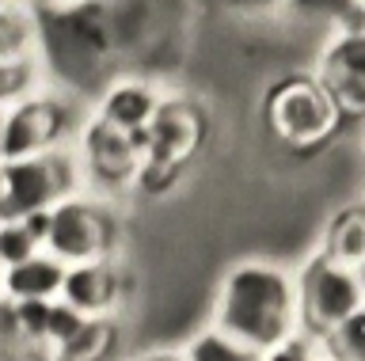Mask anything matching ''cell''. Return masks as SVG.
Listing matches in <instances>:
<instances>
[{
	"instance_id": "6da1fadb",
	"label": "cell",
	"mask_w": 365,
	"mask_h": 361,
	"mask_svg": "<svg viewBox=\"0 0 365 361\" xmlns=\"http://www.w3.org/2000/svg\"><path fill=\"white\" fill-rule=\"evenodd\" d=\"M213 323L236 335L255 357L301 331V278L267 258H244L217 286Z\"/></svg>"
},
{
	"instance_id": "7a4b0ae2",
	"label": "cell",
	"mask_w": 365,
	"mask_h": 361,
	"mask_svg": "<svg viewBox=\"0 0 365 361\" xmlns=\"http://www.w3.org/2000/svg\"><path fill=\"white\" fill-rule=\"evenodd\" d=\"M84 187V164L68 145L19 160H0V217H27L31 209H50Z\"/></svg>"
},
{
	"instance_id": "3957f363",
	"label": "cell",
	"mask_w": 365,
	"mask_h": 361,
	"mask_svg": "<svg viewBox=\"0 0 365 361\" xmlns=\"http://www.w3.org/2000/svg\"><path fill=\"white\" fill-rule=\"evenodd\" d=\"M365 304V270L335 255H316L301 274V327L324 338Z\"/></svg>"
},
{
	"instance_id": "277c9868",
	"label": "cell",
	"mask_w": 365,
	"mask_h": 361,
	"mask_svg": "<svg viewBox=\"0 0 365 361\" xmlns=\"http://www.w3.org/2000/svg\"><path fill=\"white\" fill-rule=\"evenodd\" d=\"M114 224L110 209L103 206L99 194L91 190H73L53 206L50 236H46V251H53L61 263H88V258H110L114 255Z\"/></svg>"
},
{
	"instance_id": "5b68a950",
	"label": "cell",
	"mask_w": 365,
	"mask_h": 361,
	"mask_svg": "<svg viewBox=\"0 0 365 361\" xmlns=\"http://www.w3.org/2000/svg\"><path fill=\"white\" fill-rule=\"evenodd\" d=\"M342 110L331 95L324 80H304L293 76L278 92L270 95V126L282 141L289 145H319L331 137V130L339 126Z\"/></svg>"
},
{
	"instance_id": "8992f818",
	"label": "cell",
	"mask_w": 365,
	"mask_h": 361,
	"mask_svg": "<svg viewBox=\"0 0 365 361\" xmlns=\"http://www.w3.org/2000/svg\"><path fill=\"white\" fill-rule=\"evenodd\" d=\"M68 141L65 133V107L61 99L34 92L4 110V137H0V160L50 152Z\"/></svg>"
},
{
	"instance_id": "52a82bcc",
	"label": "cell",
	"mask_w": 365,
	"mask_h": 361,
	"mask_svg": "<svg viewBox=\"0 0 365 361\" xmlns=\"http://www.w3.org/2000/svg\"><path fill=\"white\" fill-rule=\"evenodd\" d=\"M145 156V137L141 133H125L110 122L91 115V122L80 133V164H84L88 187L96 183H122L133 179Z\"/></svg>"
},
{
	"instance_id": "ba28073f",
	"label": "cell",
	"mask_w": 365,
	"mask_h": 361,
	"mask_svg": "<svg viewBox=\"0 0 365 361\" xmlns=\"http://www.w3.org/2000/svg\"><path fill=\"white\" fill-rule=\"evenodd\" d=\"M160 107H164V99H160V92L153 84L118 80V84H110L107 92H103L96 118L110 122V126H118L125 133H141V137L148 141V126H153V118L160 115Z\"/></svg>"
},
{
	"instance_id": "9c48e42d",
	"label": "cell",
	"mask_w": 365,
	"mask_h": 361,
	"mask_svg": "<svg viewBox=\"0 0 365 361\" xmlns=\"http://www.w3.org/2000/svg\"><path fill=\"white\" fill-rule=\"evenodd\" d=\"M61 297L73 300L80 312L88 315H114L122 297V286L114 278L110 258H88V263H73L65 270Z\"/></svg>"
},
{
	"instance_id": "30bf717a",
	"label": "cell",
	"mask_w": 365,
	"mask_h": 361,
	"mask_svg": "<svg viewBox=\"0 0 365 361\" xmlns=\"http://www.w3.org/2000/svg\"><path fill=\"white\" fill-rule=\"evenodd\" d=\"M65 270L68 263H61L53 251H34L31 258L8 266L4 270V293L8 297H61V286H65Z\"/></svg>"
},
{
	"instance_id": "8fae6325",
	"label": "cell",
	"mask_w": 365,
	"mask_h": 361,
	"mask_svg": "<svg viewBox=\"0 0 365 361\" xmlns=\"http://www.w3.org/2000/svg\"><path fill=\"white\" fill-rule=\"evenodd\" d=\"M319 80L327 88L361 84L365 88V27L335 31L319 53Z\"/></svg>"
},
{
	"instance_id": "7c38bea8",
	"label": "cell",
	"mask_w": 365,
	"mask_h": 361,
	"mask_svg": "<svg viewBox=\"0 0 365 361\" xmlns=\"http://www.w3.org/2000/svg\"><path fill=\"white\" fill-rule=\"evenodd\" d=\"M293 23L308 27H331V31H354L365 27V4L361 0H285L282 8Z\"/></svg>"
},
{
	"instance_id": "4fadbf2b",
	"label": "cell",
	"mask_w": 365,
	"mask_h": 361,
	"mask_svg": "<svg viewBox=\"0 0 365 361\" xmlns=\"http://www.w3.org/2000/svg\"><path fill=\"white\" fill-rule=\"evenodd\" d=\"M182 357H190V361H255V354H251L236 335H228L225 327H217V323L198 331L194 338H187Z\"/></svg>"
},
{
	"instance_id": "5bb4252c",
	"label": "cell",
	"mask_w": 365,
	"mask_h": 361,
	"mask_svg": "<svg viewBox=\"0 0 365 361\" xmlns=\"http://www.w3.org/2000/svg\"><path fill=\"white\" fill-rule=\"evenodd\" d=\"M38 92V73H34L31 53H0V110Z\"/></svg>"
},
{
	"instance_id": "9a60e30c",
	"label": "cell",
	"mask_w": 365,
	"mask_h": 361,
	"mask_svg": "<svg viewBox=\"0 0 365 361\" xmlns=\"http://www.w3.org/2000/svg\"><path fill=\"white\" fill-rule=\"evenodd\" d=\"M324 354L342 361H365V304L350 312L335 331L324 335Z\"/></svg>"
},
{
	"instance_id": "2e32d148",
	"label": "cell",
	"mask_w": 365,
	"mask_h": 361,
	"mask_svg": "<svg viewBox=\"0 0 365 361\" xmlns=\"http://www.w3.org/2000/svg\"><path fill=\"white\" fill-rule=\"evenodd\" d=\"M327 255L354 266L365 263V213H346V217L335 221L331 240H327Z\"/></svg>"
},
{
	"instance_id": "e0dca14e",
	"label": "cell",
	"mask_w": 365,
	"mask_h": 361,
	"mask_svg": "<svg viewBox=\"0 0 365 361\" xmlns=\"http://www.w3.org/2000/svg\"><path fill=\"white\" fill-rule=\"evenodd\" d=\"M110 331H114V315H88V323L80 327L61 350H57V357H68V361L99 357L103 346L110 342Z\"/></svg>"
},
{
	"instance_id": "ac0fdd59",
	"label": "cell",
	"mask_w": 365,
	"mask_h": 361,
	"mask_svg": "<svg viewBox=\"0 0 365 361\" xmlns=\"http://www.w3.org/2000/svg\"><path fill=\"white\" fill-rule=\"evenodd\" d=\"M42 247L46 244L31 232V224L23 217H0V258H4V266L23 263V258H31Z\"/></svg>"
},
{
	"instance_id": "d6986e66",
	"label": "cell",
	"mask_w": 365,
	"mask_h": 361,
	"mask_svg": "<svg viewBox=\"0 0 365 361\" xmlns=\"http://www.w3.org/2000/svg\"><path fill=\"white\" fill-rule=\"evenodd\" d=\"M84 323H88V312H80L76 304L65 300V297H53V304H50V331H46L50 354H57V350H61Z\"/></svg>"
},
{
	"instance_id": "ffe728a7",
	"label": "cell",
	"mask_w": 365,
	"mask_h": 361,
	"mask_svg": "<svg viewBox=\"0 0 365 361\" xmlns=\"http://www.w3.org/2000/svg\"><path fill=\"white\" fill-rule=\"evenodd\" d=\"M50 304H53V297H23V300H16L19 323H23V335H27L31 350L46 346V331H50Z\"/></svg>"
},
{
	"instance_id": "44dd1931",
	"label": "cell",
	"mask_w": 365,
	"mask_h": 361,
	"mask_svg": "<svg viewBox=\"0 0 365 361\" xmlns=\"http://www.w3.org/2000/svg\"><path fill=\"white\" fill-rule=\"evenodd\" d=\"M16 350H31L27 335H23V323H19V308H16V297H0V354H16Z\"/></svg>"
},
{
	"instance_id": "7402d4cb",
	"label": "cell",
	"mask_w": 365,
	"mask_h": 361,
	"mask_svg": "<svg viewBox=\"0 0 365 361\" xmlns=\"http://www.w3.org/2000/svg\"><path fill=\"white\" fill-rule=\"evenodd\" d=\"M232 4L247 16H262V12H282L285 0H232Z\"/></svg>"
},
{
	"instance_id": "603a6c76",
	"label": "cell",
	"mask_w": 365,
	"mask_h": 361,
	"mask_svg": "<svg viewBox=\"0 0 365 361\" xmlns=\"http://www.w3.org/2000/svg\"><path fill=\"white\" fill-rule=\"evenodd\" d=\"M23 8H53V12H73V8H84V0H16Z\"/></svg>"
},
{
	"instance_id": "cb8c5ba5",
	"label": "cell",
	"mask_w": 365,
	"mask_h": 361,
	"mask_svg": "<svg viewBox=\"0 0 365 361\" xmlns=\"http://www.w3.org/2000/svg\"><path fill=\"white\" fill-rule=\"evenodd\" d=\"M4 270L8 266H4V258H0V297H4Z\"/></svg>"
},
{
	"instance_id": "d4e9b609",
	"label": "cell",
	"mask_w": 365,
	"mask_h": 361,
	"mask_svg": "<svg viewBox=\"0 0 365 361\" xmlns=\"http://www.w3.org/2000/svg\"><path fill=\"white\" fill-rule=\"evenodd\" d=\"M11 4H16V0H0V12H4V8H11Z\"/></svg>"
},
{
	"instance_id": "484cf974",
	"label": "cell",
	"mask_w": 365,
	"mask_h": 361,
	"mask_svg": "<svg viewBox=\"0 0 365 361\" xmlns=\"http://www.w3.org/2000/svg\"><path fill=\"white\" fill-rule=\"evenodd\" d=\"M0 137H4V110H0Z\"/></svg>"
},
{
	"instance_id": "4316f807",
	"label": "cell",
	"mask_w": 365,
	"mask_h": 361,
	"mask_svg": "<svg viewBox=\"0 0 365 361\" xmlns=\"http://www.w3.org/2000/svg\"><path fill=\"white\" fill-rule=\"evenodd\" d=\"M361 270H365V263H361Z\"/></svg>"
},
{
	"instance_id": "83f0119b",
	"label": "cell",
	"mask_w": 365,
	"mask_h": 361,
	"mask_svg": "<svg viewBox=\"0 0 365 361\" xmlns=\"http://www.w3.org/2000/svg\"><path fill=\"white\" fill-rule=\"evenodd\" d=\"M361 4H365V0H361Z\"/></svg>"
}]
</instances>
